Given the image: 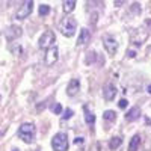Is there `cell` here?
Instances as JSON below:
<instances>
[{"mask_svg": "<svg viewBox=\"0 0 151 151\" xmlns=\"http://www.w3.org/2000/svg\"><path fill=\"white\" fill-rule=\"evenodd\" d=\"M83 112H85V121H86V124L88 125H92L95 122V115L89 109H88V106H83Z\"/></svg>", "mask_w": 151, "mask_h": 151, "instance_id": "15", "label": "cell"}, {"mask_svg": "<svg viewBox=\"0 0 151 151\" xmlns=\"http://www.w3.org/2000/svg\"><path fill=\"white\" fill-rule=\"evenodd\" d=\"M55 42H56V36H55V32L53 30H45L42 35H41V38H40V48H45V50H48V48H52L53 45H55Z\"/></svg>", "mask_w": 151, "mask_h": 151, "instance_id": "4", "label": "cell"}, {"mask_svg": "<svg viewBox=\"0 0 151 151\" xmlns=\"http://www.w3.org/2000/svg\"><path fill=\"white\" fill-rule=\"evenodd\" d=\"M91 41V32L88 29H80V35L77 38V47H85Z\"/></svg>", "mask_w": 151, "mask_h": 151, "instance_id": "10", "label": "cell"}, {"mask_svg": "<svg viewBox=\"0 0 151 151\" xmlns=\"http://www.w3.org/2000/svg\"><path fill=\"white\" fill-rule=\"evenodd\" d=\"M12 151H18V150H17V148H14V150H12Z\"/></svg>", "mask_w": 151, "mask_h": 151, "instance_id": "26", "label": "cell"}, {"mask_svg": "<svg viewBox=\"0 0 151 151\" xmlns=\"http://www.w3.org/2000/svg\"><path fill=\"white\" fill-rule=\"evenodd\" d=\"M141 142H142V137L139 134H134L130 141V145H129V151H137V148L141 147Z\"/></svg>", "mask_w": 151, "mask_h": 151, "instance_id": "14", "label": "cell"}, {"mask_svg": "<svg viewBox=\"0 0 151 151\" xmlns=\"http://www.w3.org/2000/svg\"><path fill=\"white\" fill-rule=\"evenodd\" d=\"M59 30L62 32V35H64V36L71 38L76 33V30H77V21H76L73 17H67V18H64V20L60 21Z\"/></svg>", "mask_w": 151, "mask_h": 151, "instance_id": "2", "label": "cell"}, {"mask_svg": "<svg viewBox=\"0 0 151 151\" xmlns=\"http://www.w3.org/2000/svg\"><path fill=\"white\" fill-rule=\"evenodd\" d=\"M115 94H116V88L113 83H106L104 85V89H103V97L104 100H107V101H112L113 98H115Z\"/></svg>", "mask_w": 151, "mask_h": 151, "instance_id": "9", "label": "cell"}, {"mask_svg": "<svg viewBox=\"0 0 151 151\" xmlns=\"http://www.w3.org/2000/svg\"><path fill=\"white\" fill-rule=\"evenodd\" d=\"M23 35V29L18 27V26H9L6 30H5V36L8 41H14L17 38H20Z\"/></svg>", "mask_w": 151, "mask_h": 151, "instance_id": "8", "label": "cell"}, {"mask_svg": "<svg viewBox=\"0 0 151 151\" xmlns=\"http://www.w3.org/2000/svg\"><path fill=\"white\" fill-rule=\"evenodd\" d=\"M52 147L55 151H67L68 150V136L65 133H58L52 139Z\"/></svg>", "mask_w": 151, "mask_h": 151, "instance_id": "3", "label": "cell"}, {"mask_svg": "<svg viewBox=\"0 0 151 151\" xmlns=\"http://www.w3.org/2000/svg\"><path fill=\"white\" fill-rule=\"evenodd\" d=\"M73 113H74V112H73L71 109H67L65 113L62 115V119H68V118H71V116H73Z\"/></svg>", "mask_w": 151, "mask_h": 151, "instance_id": "21", "label": "cell"}, {"mask_svg": "<svg viewBox=\"0 0 151 151\" xmlns=\"http://www.w3.org/2000/svg\"><path fill=\"white\" fill-rule=\"evenodd\" d=\"M139 116H141V109L137 107V106H134V107H132V109L127 112V115H125V119H127L129 122H133V121H136Z\"/></svg>", "mask_w": 151, "mask_h": 151, "instance_id": "13", "label": "cell"}, {"mask_svg": "<svg viewBox=\"0 0 151 151\" xmlns=\"http://www.w3.org/2000/svg\"><path fill=\"white\" fill-rule=\"evenodd\" d=\"M103 45H104L106 52L109 55H115L116 50H118V42H116V40L112 35H104L103 36Z\"/></svg>", "mask_w": 151, "mask_h": 151, "instance_id": "6", "label": "cell"}, {"mask_svg": "<svg viewBox=\"0 0 151 151\" xmlns=\"http://www.w3.org/2000/svg\"><path fill=\"white\" fill-rule=\"evenodd\" d=\"M147 36H148V32H145V33H142L141 35V29H134L133 32H132V42L133 44H136V45H141V44H144V41L147 40Z\"/></svg>", "mask_w": 151, "mask_h": 151, "instance_id": "11", "label": "cell"}, {"mask_svg": "<svg viewBox=\"0 0 151 151\" xmlns=\"http://www.w3.org/2000/svg\"><path fill=\"white\" fill-rule=\"evenodd\" d=\"M74 8H76V2H74V0H67V2H64V12H65V14L73 12Z\"/></svg>", "mask_w": 151, "mask_h": 151, "instance_id": "17", "label": "cell"}, {"mask_svg": "<svg viewBox=\"0 0 151 151\" xmlns=\"http://www.w3.org/2000/svg\"><path fill=\"white\" fill-rule=\"evenodd\" d=\"M38 12H40V15H41V17L48 15V12H50V6H48V5H41V6H40V11H38Z\"/></svg>", "mask_w": 151, "mask_h": 151, "instance_id": "19", "label": "cell"}, {"mask_svg": "<svg viewBox=\"0 0 151 151\" xmlns=\"http://www.w3.org/2000/svg\"><path fill=\"white\" fill-rule=\"evenodd\" d=\"M0 100H2V97H0Z\"/></svg>", "mask_w": 151, "mask_h": 151, "instance_id": "27", "label": "cell"}, {"mask_svg": "<svg viewBox=\"0 0 151 151\" xmlns=\"http://www.w3.org/2000/svg\"><path fill=\"white\" fill-rule=\"evenodd\" d=\"M121 144H122V139L119 136H115V137H112V139L109 141V148L110 150H116V148L121 147Z\"/></svg>", "mask_w": 151, "mask_h": 151, "instance_id": "16", "label": "cell"}, {"mask_svg": "<svg viewBox=\"0 0 151 151\" xmlns=\"http://www.w3.org/2000/svg\"><path fill=\"white\" fill-rule=\"evenodd\" d=\"M147 91H148V92L151 94V85H148V88H147Z\"/></svg>", "mask_w": 151, "mask_h": 151, "instance_id": "25", "label": "cell"}, {"mask_svg": "<svg viewBox=\"0 0 151 151\" xmlns=\"http://www.w3.org/2000/svg\"><path fill=\"white\" fill-rule=\"evenodd\" d=\"M127 55H129L130 58H134V56H136V53L133 52V50H130V52H127Z\"/></svg>", "mask_w": 151, "mask_h": 151, "instance_id": "24", "label": "cell"}, {"mask_svg": "<svg viewBox=\"0 0 151 151\" xmlns=\"http://www.w3.org/2000/svg\"><path fill=\"white\" fill-rule=\"evenodd\" d=\"M52 112L53 113H56V115H60V112H62V106L59 104V103H55V104H52Z\"/></svg>", "mask_w": 151, "mask_h": 151, "instance_id": "20", "label": "cell"}, {"mask_svg": "<svg viewBox=\"0 0 151 151\" xmlns=\"http://www.w3.org/2000/svg\"><path fill=\"white\" fill-rule=\"evenodd\" d=\"M103 118H104L106 121H115V118H116V113L113 112V110H106V112L103 113Z\"/></svg>", "mask_w": 151, "mask_h": 151, "instance_id": "18", "label": "cell"}, {"mask_svg": "<svg viewBox=\"0 0 151 151\" xmlns=\"http://www.w3.org/2000/svg\"><path fill=\"white\" fill-rule=\"evenodd\" d=\"M76 144H83V137H76Z\"/></svg>", "mask_w": 151, "mask_h": 151, "instance_id": "23", "label": "cell"}, {"mask_svg": "<svg viewBox=\"0 0 151 151\" xmlns=\"http://www.w3.org/2000/svg\"><path fill=\"white\" fill-rule=\"evenodd\" d=\"M35 133H36V129H35V125L32 122H24L18 129V137L21 141H24L26 144H32L33 142Z\"/></svg>", "mask_w": 151, "mask_h": 151, "instance_id": "1", "label": "cell"}, {"mask_svg": "<svg viewBox=\"0 0 151 151\" xmlns=\"http://www.w3.org/2000/svg\"><path fill=\"white\" fill-rule=\"evenodd\" d=\"M79 91H80V80H79V79H71L70 83H68V86H67V94H68V97H74Z\"/></svg>", "mask_w": 151, "mask_h": 151, "instance_id": "12", "label": "cell"}, {"mask_svg": "<svg viewBox=\"0 0 151 151\" xmlns=\"http://www.w3.org/2000/svg\"><path fill=\"white\" fill-rule=\"evenodd\" d=\"M32 9H33V2H32V0H29V2H23L21 6L18 8V11L15 12V18L17 20L27 18L32 14Z\"/></svg>", "mask_w": 151, "mask_h": 151, "instance_id": "5", "label": "cell"}, {"mask_svg": "<svg viewBox=\"0 0 151 151\" xmlns=\"http://www.w3.org/2000/svg\"><path fill=\"white\" fill-rule=\"evenodd\" d=\"M59 59V50L56 45H53L52 48L47 50V55H45V64L48 67H52L53 64H56V60Z\"/></svg>", "mask_w": 151, "mask_h": 151, "instance_id": "7", "label": "cell"}, {"mask_svg": "<svg viewBox=\"0 0 151 151\" xmlns=\"http://www.w3.org/2000/svg\"><path fill=\"white\" fill-rule=\"evenodd\" d=\"M119 107H121V109H125V107H127V100H124V98L119 100Z\"/></svg>", "mask_w": 151, "mask_h": 151, "instance_id": "22", "label": "cell"}]
</instances>
